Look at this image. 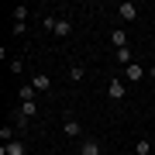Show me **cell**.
<instances>
[{
  "label": "cell",
  "instance_id": "12",
  "mask_svg": "<svg viewBox=\"0 0 155 155\" xmlns=\"http://www.w3.org/2000/svg\"><path fill=\"white\" fill-rule=\"evenodd\" d=\"M110 41H114V52H117V48H127V35H124L121 28L110 31Z\"/></svg>",
  "mask_w": 155,
  "mask_h": 155
},
{
  "label": "cell",
  "instance_id": "3",
  "mask_svg": "<svg viewBox=\"0 0 155 155\" xmlns=\"http://www.w3.org/2000/svg\"><path fill=\"white\" fill-rule=\"evenodd\" d=\"M117 17H121V21H134V17H138V4H131V0L117 4Z\"/></svg>",
  "mask_w": 155,
  "mask_h": 155
},
{
  "label": "cell",
  "instance_id": "4",
  "mask_svg": "<svg viewBox=\"0 0 155 155\" xmlns=\"http://www.w3.org/2000/svg\"><path fill=\"white\" fill-rule=\"evenodd\" d=\"M31 86L38 90V93H48V90H52V76H48V72H35V76H31Z\"/></svg>",
  "mask_w": 155,
  "mask_h": 155
},
{
  "label": "cell",
  "instance_id": "19",
  "mask_svg": "<svg viewBox=\"0 0 155 155\" xmlns=\"http://www.w3.org/2000/svg\"><path fill=\"white\" fill-rule=\"evenodd\" d=\"M148 76H152V79H155V62H152V66H148Z\"/></svg>",
  "mask_w": 155,
  "mask_h": 155
},
{
  "label": "cell",
  "instance_id": "10",
  "mask_svg": "<svg viewBox=\"0 0 155 155\" xmlns=\"http://www.w3.org/2000/svg\"><path fill=\"white\" fill-rule=\"evenodd\" d=\"M17 114H21V117H28V121H31V117H38V104H35V100H24V104L17 107Z\"/></svg>",
  "mask_w": 155,
  "mask_h": 155
},
{
  "label": "cell",
  "instance_id": "17",
  "mask_svg": "<svg viewBox=\"0 0 155 155\" xmlns=\"http://www.w3.org/2000/svg\"><path fill=\"white\" fill-rule=\"evenodd\" d=\"M117 62L121 66H131V48H117Z\"/></svg>",
  "mask_w": 155,
  "mask_h": 155
},
{
  "label": "cell",
  "instance_id": "8",
  "mask_svg": "<svg viewBox=\"0 0 155 155\" xmlns=\"http://www.w3.org/2000/svg\"><path fill=\"white\" fill-rule=\"evenodd\" d=\"M69 31H72V21L62 14L59 21H55V31H52V35H55V38H69Z\"/></svg>",
  "mask_w": 155,
  "mask_h": 155
},
{
  "label": "cell",
  "instance_id": "20",
  "mask_svg": "<svg viewBox=\"0 0 155 155\" xmlns=\"http://www.w3.org/2000/svg\"><path fill=\"white\" fill-rule=\"evenodd\" d=\"M45 155H48V152H45Z\"/></svg>",
  "mask_w": 155,
  "mask_h": 155
},
{
  "label": "cell",
  "instance_id": "14",
  "mask_svg": "<svg viewBox=\"0 0 155 155\" xmlns=\"http://www.w3.org/2000/svg\"><path fill=\"white\" fill-rule=\"evenodd\" d=\"M35 93H38V90H35L31 83H24L21 90H17V97H21V104H24V100H35Z\"/></svg>",
  "mask_w": 155,
  "mask_h": 155
},
{
  "label": "cell",
  "instance_id": "1",
  "mask_svg": "<svg viewBox=\"0 0 155 155\" xmlns=\"http://www.w3.org/2000/svg\"><path fill=\"white\" fill-rule=\"evenodd\" d=\"M107 97H110L114 104H121V100L127 97V86H124V79H117V76H114L110 83H107Z\"/></svg>",
  "mask_w": 155,
  "mask_h": 155
},
{
  "label": "cell",
  "instance_id": "16",
  "mask_svg": "<svg viewBox=\"0 0 155 155\" xmlns=\"http://www.w3.org/2000/svg\"><path fill=\"white\" fill-rule=\"evenodd\" d=\"M55 21H59L55 14H45V17H41V28H45V31H55Z\"/></svg>",
  "mask_w": 155,
  "mask_h": 155
},
{
  "label": "cell",
  "instance_id": "18",
  "mask_svg": "<svg viewBox=\"0 0 155 155\" xmlns=\"http://www.w3.org/2000/svg\"><path fill=\"white\" fill-rule=\"evenodd\" d=\"M14 127H17V131H24V127H28V117H21V114H14Z\"/></svg>",
  "mask_w": 155,
  "mask_h": 155
},
{
  "label": "cell",
  "instance_id": "11",
  "mask_svg": "<svg viewBox=\"0 0 155 155\" xmlns=\"http://www.w3.org/2000/svg\"><path fill=\"white\" fill-rule=\"evenodd\" d=\"M28 14H31V7H24V4H17L14 11H11V17H14V24H24V21H28Z\"/></svg>",
  "mask_w": 155,
  "mask_h": 155
},
{
  "label": "cell",
  "instance_id": "15",
  "mask_svg": "<svg viewBox=\"0 0 155 155\" xmlns=\"http://www.w3.org/2000/svg\"><path fill=\"white\" fill-rule=\"evenodd\" d=\"M134 155H152V141H148V138L134 141Z\"/></svg>",
  "mask_w": 155,
  "mask_h": 155
},
{
  "label": "cell",
  "instance_id": "2",
  "mask_svg": "<svg viewBox=\"0 0 155 155\" xmlns=\"http://www.w3.org/2000/svg\"><path fill=\"white\" fill-rule=\"evenodd\" d=\"M76 155H104V148H100V141L83 138V141H79V148H76Z\"/></svg>",
  "mask_w": 155,
  "mask_h": 155
},
{
  "label": "cell",
  "instance_id": "13",
  "mask_svg": "<svg viewBox=\"0 0 155 155\" xmlns=\"http://www.w3.org/2000/svg\"><path fill=\"white\" fill-rule=\"evenodd\" d=\"M14 134H17V127H14V124H4V127H0V141H4V145H7V141H14Z\"/></svg>",
  "mask_w": 155,
  "mask_h": 155
},
{
  "label": "cell",
  "instance_id": "7",
  "mask_svg": "<svg viewBox=\"0 0 155 155\" xmlns=\"http://www.w3.org/2000/svg\"><path fill=\"white\" fill-rule=\"evenodd\" d=\"M62 131H66L69 138H79V134H83V124H79L76 117H62Z\"/></svg>",
  "mask_w": 155,
  "mask_h": 155
},
{
  "label": "cell",
  "instance_id": "6",
  "mask_svg": "<svg viewBox=\"0 0 155 155\" xmlns=\"http://www.w3.org/2000/svg\"><path fill=\"white\" fill-rule=\"evenodd\" d=\"M0 155H28V145L21 138H14V141H7L4 148H0Z\"/></svg>",
  "mask_w": 155,
  "mask_h": 155
},
{
  "label": "cell",
  "instance_id": "5",
  "mask_svg": "<svg viewBox=\"0 0 155 155\" xmlns=\"http://www.w3.org/2000/svg\"><path fill=\"white\" fill-rule=\"evenodd\" d=\"M124 79H127V83H141V79H145V66H138V62L124 66Z\"/></svg>",
  "mask_w": 155,
  "mask_h": 155
},
{
  "label": "cell",
  "instance_id": "9",
  "mask_svg": "<svg viewBox=\"0 0 155 155\" xmlns=\"http://www.w3.org/2000/svg\"><path fill=\"white\" fill-rule=\"evenodd\" d=\"M83 76H86V66L83 62H72L69 66V83H83Z\"/></svg>",
  "mask_w": 155,
  "mask_h": 155
}]
</instances>
